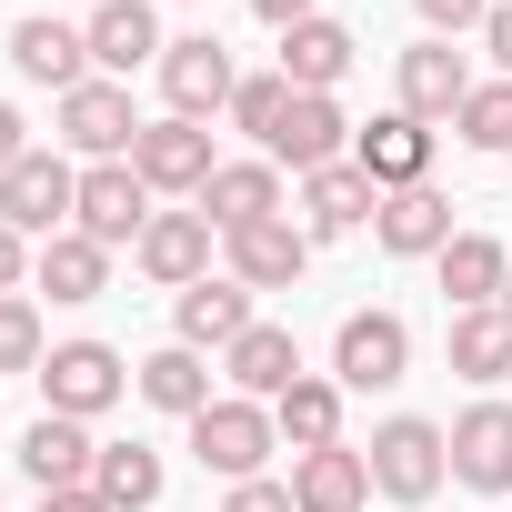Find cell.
Masks as SVG:
<instances>
[{"label": "cell", "instance_id": "6da1fadb", "mask_svg": "<svg viewBox=\"0 0 512 512\" xmlns=\"http://www.w3.org/2000/svg\"><path fill=\"white\" fill-rule=\"evenodd\" d=\"M191 452H201V472H221V482H262V462L282 452V422H272V402L221 392L211 412H191Z\"/></svg>", "mask_w": 512, "mask_h": 512}, {"label": "cell", "instance_id": "7a4b0ae2", "mask_svg": "<svg viewBox=\"0 0 512 512\" xmlns=\"http://www.w3.org/2000/svg\"><path fill=\"white\" fill-rule=\"evenodd\" d=\"M372 492L382 502H432L442 492V472H452V442H442V422H422V412H392L382 432H372Z\"/></svg>", "mask_w": 512, "mask_h": 512}, {"label": "cell", "instance_id": "3957f363", "mask_svg": "<svg viewBox=\"0 0 512 512\" xmlns=\"http://www.w3.org/2000/svg\"><path fill=\"white\" fill-rule=\"evenodd\" d=\"M81 211V171L61 151H21L11 171H0V221H11L21 241H61Z\"/></svg>", "mask_w": 512, "mask_h": 512}, {"label": "cell", "instance_id": "277c9868", "mask_svg": "<svg viewBox=\"0 0 512 512\" xmlns=\"http://www.w3.org/2000/svg\"><path fill=\"white\" fill-rule=\"evenodd\" d=\"M31 382H41V402H51L61 422H101V412L131 392V362H121L111 342H51V362H41Z\"/></svg>", "mask_w": 512, "mask_h": 512}, {"label": "cell", "instance_id": "5b68a950", "mask_svg": "<svg viewBox=\"0 0 512 512\" xmlns=\"http://www.w3.org/2000/svg\"><path fill=\"white\" fill-rule=\"evenodd\" d=\"M131 171L151 181V201H201V181H211L221 161H211V131H201V121H171V111H161V121H141Z\"/></svg>", "mask_w": 512, "mask_h": 512}, {"label": "cell", "instance_id": "8992f818", "mask_svg": "<svg viewBox=\"0 0 512 512\" xmlns=\"http://www.w3.org/2000/svg\"><path fill=\"white\" fill-rule=\"evenodd\" d=\"M402 372H412V322L402 312H352L332 332V382L342 392H392Z\"/></svg>", "mask_w": 512, "mask_h": 512}, {"label": "cell", "instance_id": "52a82bcc", "mask_svg": "<svg viewBox=\"0 0 512 512\" xmlns=\"http://www.w3.org/2000/svg\"><path fill=\"white\" fill-rule=\"evenodd\" d=\"M61 141L81 151V161H131V141H141V111H131V81H81V91H61Z\"/></svg>", "mask_w": 512, "mask_h": 512}, {"label": "cell", "instance_id": "ba28073f", "mask_svg": "<svg viewBox=\"0 0 512 512\" xmlns=\"http://www.w3.org/2000/svg\"><path fill=\"white\" fill-rule=\"evenodd\" d=\"M231 91H241V71H231V51H221L211 31H191V41L161 51V101H171V121H211V111H231Z\"/></svg>", "mask_w": 512, "mask_h": 512}, {"label": "cell", "instance_id": "9c48e42d", "mask_svg": "<svg viewBox=\"0 0 512 512\" xmlns=\"http://www.w3.org/2000/svg\"><path fill=\"white\" fill-rule=\"evenodd\" d=\"M71 231H91L101 251L141 241V231H151V181H141L131 161H91V171H81V211H71Z\"/></svg>", "mask_w": 512, "mask_h": 512}, {"label": "cell", "instance_id": "30bf717a", "mask_svg": "<svg viewBox=\"0 0 512 512\" xmlns=\"http://www.w3.org/2000/svg\"><path fill=\"white\" fill-rule=\"evenodd\" d=\"M221 262H231L241 292H292V282L312 272V231H302L292 211H282V221H251V231L221 241Z\"/></svg>", "mask_w": 512, "mask_h": 512}, {"label": "cell", "instance_id": "8fae6325", "mask_svg": "<svg viewBox=\"0 0 512 512\" xmlns=\"http://www.w3.org/2000/svg\"><path fill=\"white\" fill-rule=\"evenodd\" d=\"M81 41H91V71L101 81H131V71H161V11L151 0H101V11L81 21Z\"/></svg>", "mask_w": 512, "mask_h": 512}, {"label": "cell", "instance_id": "7c38bea8", "mask_svg": "<svg viewBox=\"0 0 512 512\" xmlns=\"http://www.w3.org/2000/svg\"><path fill=\"white\" fill-rule=\"evenodd\" d=\"M211 211H151V231L131 241V262L161 282V292H191V282H211Z\"/></svg>", "mask_w": 512, "mask_h": 512}, {"label": "cell", "instance_id": "4fadbf2b", "mask_svg": "<svg viewBox=\"0 0 512 512\" xmlns=\"http://www.w3.org/2000/svg\"><path fill=\"white\" fill-rule=\"evenodd\" d=\"M352 161H362V181H372V191H412V181H432V121L382 111V121H362V131H352Z\"/></svg>", "mask_w": 512, "mask_h": 512}, {"label": "cell", "instance_id": "5bb4252c", "mask_svg": "<svg viewBox=\"0 0 512 512\" xmlns=\"http://www.w3.org/2000/svg\"><path fill=\"white\" fill-rule=\"evenodd\" d=\"M262 151L292 161V171H332V161H352V121H342L332 91H292V111H282V131Z\"/></svg>", "mask_w": 512, "mask_h": 512}, {"label": "cell", "instance_id": "9a60e30c", "mask_svg": "<svg viewBox=\"0 0 512 512\" xmlns=\"http://www.w3.org/2000/svg\"><path fill=\"white\" fill-rule=\"evenodd\" d=\"M21 472L41 482V502H51V492H91V472H101V442H91V422H61V412H41V422L21 432Z\"/></svg>", "mask_w": 512, "mask_h": 512}, {"label": "cell", "instance_id": "2e32d148", "mask_svg": "<svg viewBox=\"0 0 512 512\" xmlns=\"http://www.w3.org/2000/svg\"><path fill=\"white\" fill-rule=\"evenodd\" d=\"M191 211H211V231L231 241V231H251V221H282V161H221L211 181H201V201Z\"/></svg>", "mask_w": 512, "mask_h": 512}, {"label": "cell", "instance_id": "e0dca14e", "mask_svg": "<svg viewBox=\"0 0 512 512\" xmlns=\"http://www.w3.org/2000/svg\"><path fill=\"white\" fill-rule=\"evenodd\" d=\"M442 442H452V482H472V492H512V402H472Z\"/></svg>", "mask_w": 512, "mask_h": 512}, {"label": "cell", "instance_id": "ac0fdd59", "mask_svg": "<svg viewBox=\"0 0 512 512\" xmlns=\"http://www.w3.org/2000/svg\"><path fill=\"white\" fill-rule=\"evenodd\" d=\"M221 382H231L241 402H282V392L302 382V342H292L282 322H251V332L221 352Z\"/></svg>", "mask_w": 512, "mask_h": 512}, {"label": "cell", "instance_id": "d6986e66", "mask_svg": "<svg viewBox=\"0 0 512 512\" xmlns=\"http://www.w3.org/2000/svg\"><path fill=\"white\" fill-rule=\"evenodd\" d=\"M372 231H382V251H392V262H442V241H452V201H442L432 181H412V191H382Z\"/></svg>", "mask_w": 512, "mask_h": 512}, {"label": "cell", "instance_id": "ffe728a7", "mask_svg": "<svg viewBox=\"0 0 512 512\" xmlns=\"http://www.w3.org/2000/svg\"><path fill=\"white\" fill-rule=\"evenodd\" d=\"M462 101H472V61H462L452 41L402 51V111H412V121H462Z\"/></svg>", "mask_w": 512, "mask_h": 512}, {"label": "cell", "instance_id": "44dd1931", "mask_svg": "<svg viewBox=\"0 0 512 512\" xmlns=\"http://www.w3.org/2000/svg\"><path fill=\"white\" fill-rule=\"evenodd\" d=\"M382 211V191L362 181V161H332V171H302V231L312 241H342Z\"/></svg>", "mask_w": 512, "mask_h": 512}, {"label": "cell", "instance_id": "7402d4cb", "mask_svg": "<svg viewBox=\"0 0 512 512\" xmlns=\"http://www.w3.org/2000/svg\"><path fill=\"white\" fill-rule=\"evenodd\" d=\"M372 502V462L352 442L332 452H292V512H362Z\"/></svg>", "mask_w": 512, "mask_h": 512}, {"label": "cell", "instance_id": "603a6c76", "mask_svg": "<svg viewBox=\"0 0 512 512\" xmlns=\"http://www.w3.org/2000/svg\"><path fill=\"white\" fill-rule=\"evenodd\" d=\"M502 282H512V251H502L492 231H452V241H442V302H452V312H492Z\"/></svg>", "mask_w": 512, "mask_h": 512}, {"label": "cell", "instance_id": "cb8c5ba5", "mask_svg": "<svg viewBox=\"0 0 512 512\" xmlns=\"http://www.w3.org/2000/svg\"><path fill=\"white\" fill-rule=\"evenodd\" d=\"M11 71L41 81V91H81V81H91V41H81L71 21H21V31H11Z\"/></svg>", "mask_w": 512, "mask_h": 512}, {"label": "cell", "instance_id": "d4e9b609", "mask_svg": "<svg viewBox=\"0 0 512 512\" xmlns=\"http://www.w3.org/2000/svg\"><path fill=\"white\" fill-rule=\"evenodd\" d=\"M171 322H181V342H191V352H231V342L251 332V292H241L231 272H211V282H191V292H181V312H171Z\"/></svg>", "mask_w": 512, "mask_h": 512}, {"label": "cell", "instance_id": "484cf974", "mask_svg": "<svg viewBox=\"0 0 512 512\" xmlns=\"http://www.w3.org/2000/svg\"><path fill=\"white\" fill-rule=\"evenodd\" d=\"M131 392H141L151 412H181V422L221 402V392H211V362H201L191 342H171V352H151V362H131Z\"/></svg>", "mask_w": 512, "mask_h": 512}, {"label": "cell", "instance_id": "4316f807", "mask_svg": "<svg viewBox=\"0 0 512 512\" xmlns=\"http://www.w3.org/2000/svg\"><path fill=\"white\" fill-rule=\"evenodd\" d=\"M31 282H41L51 302H101V292H111V251H101L91 231H61V241H41Z\"/></svg>", "mask_w": 512, "mask_h": 512}, {"label": "cell", "instance_id": "83f0119b", "mask_svg": "<svg viewBox=\"0 0 512 512\" xmlns=\"http://www.w3.org/2000/svg\"><path fill=\"white\" fill-rule=\"evenodd\" d=\"M352 31L342 21H302V31H282V81L292 91H342V71H352Z\"/></svg>", "mask_w": 512, "mask_h": 512}, {"label": "cell", "instance_id": "f1b7e54d", "mask_svg": "<svg viewBox=\"0 0 512 512\" xmlns=\"http://www.w3.org/2000/svg\"><path fill=\"white\" fill-rule=\"evenodd\" d=\"M272 422H282L292 452H332V442H342V382H332V372H302V382L272 402Z\"/></svg>", "mask_w": 512, "mask_h": 512}, {"label": "cell", "instance_id": "f546056e", "mask_svg": "<svg viewBox=\"0 0 512 512\" xmlns=\"http://www.w3.org/2000/svg\"><path fill=\"white\" fill-rule=\"evenodd\" d=\"M91 492H101L111 512H151V502H161V452H151V442H101Z\"/></svg>", "mask_w": 512, "mask_h": 512}, {"label": "cell", "instance_id": "4dcf8cb0", "mask_svg": "<svg viewBox=\"0 0 512 512\" xmlns=\"http://www.w3.org/2000/svg\"><path fill=\"white\" fill-rule=\"evenodd\" d=\"M452 372L462 382H502L512 372V312H452Z\"/></svg>", "mask_w": 512, "mask_h": 512}, {"label": "cell", "instance_id": "1f68e13d", "mask_svg": "<svg viewBox=\"0 0 512 512\" xmlns=\"http://www.w3.org/2000/svg\"><path fill=\"white\" fill-rule=\"evenodd\" d=\"M472 151H492V161H512V81H472V101H462V121H452Z\"/></svg>", "mask_w": 512, "mask_h": 512}, {"label": "cell", "instance_id": "d6a6232c", "mask_svg": "<svg viewBox=\"0 0 512 512\" xmlns=\"http://www.w3.org/2000/svg\"><path fill=\"white\" fill-rule=\"evenodd\" d=\"M41 362H51V342H41V302L11 292V302H0V372H41Z\"/></svg>", "mask_w": 512, "mask_h": 512}, {"label": "cell", "instance_id": "836d02e7", "mask_svg": "<svg viewBox=\"0 0 512 512\" xmlns=\"http://www.w3.org/2000/svg\"><path fill=\"white\" fill-rule=\"evenodd\" d=\"M282 111H292V81H282V71H251V81L231 91V121H241L251 141H272V131H282Z\"/></svg>", "mask_w": 512, "mask_h": 512}, {"label": "cell", "instance_id": "e575fe53", "mask_svg": "<svg viewBox=\"0 0 512 512\" xmlns=\"http://www.w3.org/2000/svg\"><path fill=\"white\" fill-rule=\"evenodd\" d=\"M412 11H422L432 41H452V31H482V21H492V0H412Z\"/></svg>", "mask_w": 512, "mask_h": 512}, {"label": "cell", "instance_id": "d590c367", "mask_svg": "<svg viewBox=\"0 0 512 512\" xmlns=\"http://www.w3.org/2000/svg\"><path fill=\"white\" fill-rule=\"evenodd\" d=\"M31 262H41V251H31V241H21L11 221H0V302H11V292L31 282Z\"/></svg>", "mask_w": 512, "mask_h": 512}, {"label": "cell", "instance_id": "8d00e7d4", "mask_svg": "<svg viewBox=\"0 0 512 512\" xmlns=\"http://www.w3.org/2000/svg\"><path fill=\"white\" fill-rule=\"evenodd\" d=\"M221 512H292V482H231Z\"/></svg>", "mask_w": 512, "mask_h": 512}, {"label": "cell", "instance_id": "74e56055", "mask_svg": "<svg viewBox=\"0 0 512 512\" xmlns=\"http://www.w3.org/2000/svg\"><path fill=\"white\" fill-rule=\"evenodd\" d=\"M482 51L502 61V81H512V0H492V21H482Z\"/></svg>", "mask_w": 512, "mask_h": 512}, {"label": "cell", "instance_id": "f35d334b", "mask_svg": "<svg viewBox=\"0 0 512 512\" xmlns=\"http://www.w3.org/2000/svg\"><path fill=\"white\" fill-rule=\"evenodd\" d=\"M251 11H262L272 31H302V21H322V0H251Z\"/></svg>", "mask_w": 512, "mask_h": 512}, {"label": "cell", "instance_id": "ab89813d", "mask_svg": "<svg viewBox=\"0 0 512 512\" xmlns=\"http://www.w3.org/2000/svg\"><path fill=\"white\" fill-rule=\"evenodd\" d=\"M21 151H31V121H21V111H11V101H0V171H11V161H21Z\"/></svg>", "mask_w": 512, "mask_h": 512}, {"label": "cell", "instance_id": "60d3db41", "mask_svg": "<svg viewBox=\"0 0 512 512\" xmlns=\"http://www.w3.org/2000/svg\"><path fill=\"white\" fill-rule=\"evenodd\" d=\"M41 512H111V502H101V492H51Z\"/></svg>", "mask_w": 512, "mask_h": 512}, {"label": "cell", "instance_id": "b9f144b4", "mask_svg": "<svg viewBox=\"0 0 512 512\" xmlns=\"http://www.w3.org/2000/svg\"><path fill=\"white\" fill-rule=\"evenodd\" d=\"M492 312H512V282H502V302H492Z\"/></svg>", "mask_w": 512, "mask_h": 512}]
</instances>
